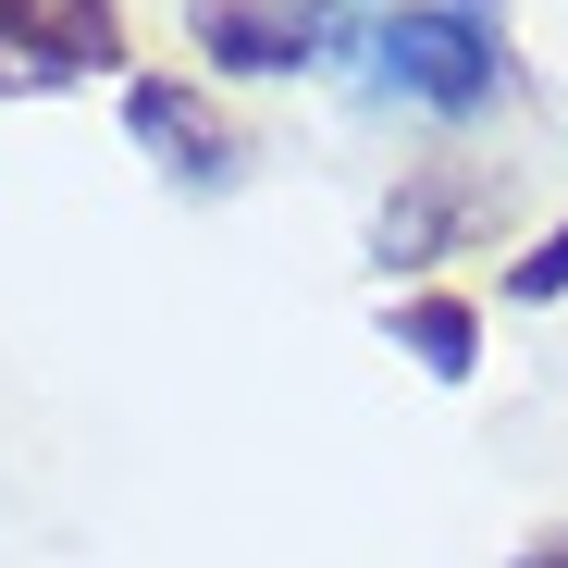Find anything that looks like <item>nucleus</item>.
Instances as JSON below:
<instances>
[{"label":"nucleus","mask_w":568,"mask_h":568,"mask_svg":"<svg viewBox=\"0 0 568 568\" xmlns=\"http://www.w3.org/2000/svg\"><path fill=\"white\" fill-rule=\"evenodd\" d=\"M507 297H568V223H556V235H544V247L507 272Z\"/></svg>","instance_id":"obj_6"},{"label":"nucleus","mask_w":568,"mask_h":568,"mask_svg":"<svg viewBox=\"0 0 568 568\" xmlns=\"http://www.w3.org/2000/svg\"><path fill=\"white\" fill-rule=\"evenodd\" d=\"M0 38L38 50L50 74H74V62H124V13H112V0H0Z\"/></svg>","instance_id":"obj_3"},{"label":"nucleus","mask_w":568,"mask_h":568,"mask_svg":"<svg viewBox=\"0 0 568 568\" xmlns=\"http://www.w3.org/2000/svg\"><path fill=\"white\" fill-rule=\"evenodd\" d=\"M396 346H420V371H445V384H457V371L483 358V322H469L457 297H408V310H396Z\"/></svg>","instance_id":"obj_5"},{"label":"nucleus","mask_w":568,"mask_h":568,"mask_svg":"<svg viewBox=\"0 0 568 568\" xmlns=\"http://www.w3.org/2000/svg\"><path fill=\"white\" fill-rule=\"evenodd\" d=\"M124 124H136V149H161V173H185V185H211V173H223V124L185 100V87H136Z\"/></svg>","instance_id":"obj_4"},{"label":"nucleus","mask_w":568,"mask_h":568,"mask_svg":"<svg viewBox=\"0 0 568 568\" xmlns=\"http://www.w3.org/2000/svg\"><path fill=\"white\" fill-rule=\"evenodd\" d=\"M371 87L384 100H420V112H483L507 62H495V0H445V13H396V26H371L358 38Z\"/></svg>","instance_id":"obj_1"},{"label":"nucleus","mask_w":568,"mask_h":568,"mask_svg":"<svg viewBox=\"0 0 568 568\" xmlns=\"http://www.w3.org/2000/svg\"><path fill=\"white\" fill-rule=\"evenodd\" d=\"M531 568H568V556H531Z\"/></svg>","instance_id":"obj_7"},{"label":"nucleus","mask_w":568,"mask_h":568,"mask_svg":"<svg viewBox=\"0 0 568 568\" xmlns=\"http://www.w3.org/2000/svg\"><path fill=\"white\" fill-rule=\"evenodd\" d=\"M199 50L223 74H297L310 62V13L297 0H199Z\"/></svg>","instance_id":"obj_2"}]
</instances>
